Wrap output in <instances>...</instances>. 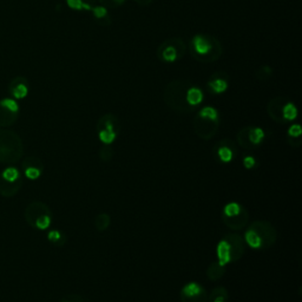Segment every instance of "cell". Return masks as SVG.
I'll use <instances>...</instances> for the list:
<instances>
[{"label": "cell", "mask_w": 302, "mask_h": 302, "mask_svg": "<svg viewBox=\"0 0 302 302\" xmlns=\"http://www.w3.org/2000/svg\"><path fill=\"white\" fill-rule=\"evenodd\" d=\"M221 43L215 37L209 35L194 36L190 42V53L200 63H213L222 56Z\"/></svg>", "instance_id": "6da1fadb"}, {"label": "cell", "mask_w": 302, "mask_h": 302, "mask_svg": "<svg viewBox=\"0 0 302 302\" xmlns=\"http://www.w3.org/2000/svg\"><path fill=\"white\" fill-rule=\"evenodd\" d=\"M21 138L14 131L0 129V163L13 164L23 156Z\"/></svg>", "instance_id": "7a4b0ae2"}, {"label": "cell", "mask_w": 302, "mask_h": 302, "mask_svg": "<svg viewBox=\"0 0 302 302\" xmlns=\"http://www.w3.org/2000/svg\"><path fill=\"white\" fill-rule=\"evenodd\" d=\"M190 85L191 84L185 79H177L168 84L164 91V98L168 105L173 109H185V105H188L185 96H187V90Z\"/></svg>", "instance_id": "3957f363"}, {"label": "cell", "mask_w": 302, "mask_h": 302, "mask_svg": "<svg viewBox=\"0 0 302 302\" xmlns=\"http://www.w3.org/2000/svg\"><path fill=\"white\" fill-rule=\"evenodd\" d=\"M185 52H187V45L181 38H170L160 45L157 56L162 62L173 63L184 57Z\"/></svg>", "instance_id": "277c9868"}, {"label": "cell", "mask_w": 302, "mask_h": 302, "mask_svg": "<svg viewBox=\"0 0 302 302\" xmlns=\"http://www.w3.org/2000/svg\"><path fill=\"white\" fill-rule=\"evenodd\" d=\"M100 123H103V128L99 129V139L104 144H111L116 139L117 136V130H116V118L114 116L108 115L102 118Z\"/></svg>", "instance_id": "5b68a950"}, {"label": "cell", "mask_w": 302, "mask_h": 302, "mask_svg": "<svg viewBox=\"0 0 302 302\" xmlns=\"http://www.w3.org/2000/svg\"><path fill=\"white\" fill-rule=\"evenodd\" d=\"M208 89L214 94L224 93L228 90V75L224 72H216L208 81Z\"/></svg>", "instance_id": "8992f818"}, {"label": "cell", "mask_w": 302, "mask_h": 302, "mask_svg": "<svg viewBox=\"0 0 302 302\" xmlns=\"http://www.w3.org/2000/svg\"><path fill=\"white\" fill-rule=\"evenodd\" d=\"M23 169L25 177L32 179V181L38 179L42 176V163L35 157L25 158L23 162Z\"/></svg>", "instance_id": "52a82bcc"}, {"label": "cell", "mask_w": 302, "mask_h": 302, "mask_svg": "<svg viewBox=\"0 0 302 302\" xmlns=\"http://www.w3.org/2000/svg\"><path fill=\"white\" fill-rule=\"evenodd\" d=\"M10 93L14 99L25 98L29 93V83L24 77H17L10 84Z\"/></svg>", "instance_id": "ba28073f"}, {"label": "cell", "mask_w": 302, "mask_h": 302, "mask_svg": "<svg viewBox=\"0 0 302 302\" xmlns=\"http://www.w3.org/2000/svg\"><path fill=\"white\" fill-rule=\"evenodd\" d=\"M23 187V179L17 182H8L0 177V195L4 197H12L18 194Z\"/></svg>", "instance_id": "9c48e42d"}, {"label": "cell", "mask_w": 302, "mask_h": 302, "mask_svg": "<svg viewBox=\"0 0 302 302\" xmlns=\"http://www.w3.org/2000/svg\"><path fill=\"white\" fill-rule=\"evenodd\" d=\"M47 213H48V209L44 206V204L39 203V202H33L30 204V206L27 207L25 210V218L30 224L33 225L36 218L38 217V216L43 215V214H47Z\"/></svg>", "instance_id": "30bf717a"}, {"label": "cell", "mask_w": 302, "mask_h": 302, "mask_svg": "<svg viewBox=\"0 0 302 302\" xmlns=\"http://www.w3.org/2000/svg\"><path fill=\"white\" fill-rule=\"evenodd\" d=\"M203 98H204L203 91L201 90L200 87L195 86V85L191 84L190 86H189V89L187 90V96H185L187 104L189 106H191V108H194V106L200 105L201 103L203 102Z\"/></svg>", "instance_id": "8fae6325"}, {"label": "cell", "mask_w": 302, "mask_h": 302, "mask_svg": "<svg viewBox=\"0 0 302 302\" xmlns=\"http://www.w3.org/2000/svg\"><path fill=\"white\" fill-rule=\"evenodd\" d=\"M217 258L219 266H225L231 261V247L229 242L222 240L217 245Z\"/></svg>", "instance_id": "7c38bea8"}, {"label": "cell", "mask_w": 302, "mask_h": 302, "mask_svg": "<svg viewBox=\"0 0 302 302\" xmlns=\"http://www.w3.org/2000/svg\"><path fill=\"white\" fill-rule=\"evenodd\" d=\"M18 118V112H14L6 108L4 104L0 103V127L1 128H7L11 127Z\"/></svg>", "instance_id": "4fadbf2b"}, {"label": "cell", "mask_w": 302, "mask_h": 302, "mask_svg": "<svg viewBox=\"0 0 302 302\" xmlns=\"http://www.w3.org/2000/svg\"><path fill=\"white\" fill-rule=\"evenodd\" d=\"M91 11H92L94 19L98 21L100 25L108 26V25H106L105 20H108L109 23H111V18H110L109 12H108V8H106L105 6H103V5H100V6H93L92 10H91Z\"/></svg>", "instance_id": "5bb4252c"}, {"label": "cell", "mask_w": 302, "mask_h": 302, "mask_svg": "<svg viewBox=\"0 0 302 302\" xmlns=\"http://www.w3.org/2000/svg\"><path fill=\"white\" fill-rule=\"evenodd\" d=\"M281 116L285 121H294L298 117V109L294 103H285L281 110Z\"/></svg>", "instance_id": "9a60e30c"}, {"label": "cell", "mask_w": 302, "mask_h": 302, "mask_svg": "<svg viewBox=\"0 0 302 302\" xmlns=\"http://www.w3.org/2000/svg\"><path fill=\"white\" fill-rule=\"evenodd\" d=\"M0 177L8 182H17L21 179V175L16 167H7L0 173Z\"/></svg>", "instance_id": "2e32d148"}, {"label": "cell", "mask_w": 302, "mask_h": 302, "mask_svg": "<svg viewBox=\"0 0 302 302\" xmlns=\"http://www.w3.org/2000/svg\"><path fill=\"white\" fill-rule=\"evenodd\" d=\"M203 293V288L196 282H190L188 285H185L182 288V294L185 295L187 298H194L198 297Z\"/></svg>", "instance_id": "e0dca14e"}, {"label": "cell", "mask_w": 302, "mask_h": 302, "mask_svg": "<svg viewBox=\"0 0 302 302\" xmlns=\"http://www.w3.org/2000/svg\"><path fill=\"white\" fill-rule=\"evenodd\" d=\"M197 117L216 122V123H217V122H218V112H217V110H216L215 108H213V106H204V108L200 110Z\"/></svg>", "instance_id": "ac0fdd59"}, {"label": "cell", "mask_w": 302, "mask_h": 302, "mask_svg": "<svg viewBox=\"0 0 302 302\" xmlns=\"http://www.w3.org/2000/svg\"><path fill=\"white\" fill-rule=\"evenodd\" d=\"M246 242L248 243V246L250 247V248H254V249L260 248V247L262 246L261 236L254 230L247 231V233H246Z\"/></svg>", "instance_id": "d6986e66"}, {"label": "cell", "mask_w": 302, "mask_h": 302, "mask_svg": "<svg viewBox=\"0 0 302 302\" xmlns=\"http://www.w3.org/2000/svg\"><path fill=\"white\" fill-rule=\"evenodd\" d=\"M248 138L250 143H253L254 145H259L263 141L264 131L261 128H252V129H249Z\"/></svg>", "instance_id": "ffe728a7"}, {"label": "cell", "mask_w": 302, "mask_h": 302, "mask_svg": "<svg viewBox=\"0 0 302 302\" xmlns=\"http://www.w3.org/2000/svg\"><path fill=\"white\" fill-rule=\"evenodd\" d=\"M50 225H51V216L48 213L38 216V217L36 218L35 223H33V227H36L37 229L39 230H46Z\"/></svg>", "instance_id": "44dd1931"}, {"label": "cell", "mask_w": 302, "mask_h": 302, "mask_svg": "<svg viewBox=\"0 0 302 302\" xmlns=\"http://www.w3.org/2000/svg\"><path fill=\"white\" fill-rule=\"evenodd\" d=\"M66 2H68V6L70 8H72V10H76V11H82V10L91 11L92 10V6L86 4V2H84L83 0H66Z\"/></svg>", "instance_id": "7402d4cb"}, {"label": "cell", "mask_w": 302, "mask_h": 302, "mask_svg": "<svg viewBox=\"0 0 302 302\" xmlns=\"http://www.w3.org/2000/svg\"><path fill=\"white\" fill-rule=\"evenodd\" d=\"M224 215L227 216V217H234V216L240 215L241 213V206L239 203H229L227 204V206L224 207Z\"/></svg>", "instance_id": "603a6c76"}, {"label": "cell", "mask_w": 302, "mask_h": 302, "mask_svg": "<svg viewBox=\"0 0 302 302\" xmlns=\"http://www.w3.org/2000/svg\"><path fill=\"white\" fill-rule=\"evenodd\" d=\"M273 76V69L269 65H262L260 69L256 71V78L260 81H267Z\"/></svg>", "instance_id": "cb8c5ba5"}, {"label": "cell", "mask_w": 302, "mask_h": 302, "mask_svg": "<svg viewBox=\"0 0 302 302\" xmlns=\"http://www.w3.org/2000/svg\"><path fill=\"white\" fill-rule=\"evenodd\" d=\"M218 157L224 163H229L233 160V151L228 146H222V148L218 149Z\"/></svg>", "instance_id": "d4e9b609"}, {"label": "cell", "mask_w": 302, "mask_h": 302, "mask_svg": "<svg viewBox=\"0 0 302 302\" xmlns=\"http://www.w3.org/2000/svg\"><path fill=\"white\" fill-rule=\"evenodd\" d=\"M100 4L103 6H105L106 8L108 7H118V6L123 5L125 0H99Z\"/></svg>", "instance_id": "484cf974"}, {"label": "cell", "mask_w": 302, "mask_h": 302, "mask_svg": "<svg viewBox=\"0 0 302 302\" xmlns=\"http://www.w3.org/2000/svg\"><path fill=\"white\" fill-rule=\"evenodd\" d=\"M301 133H302V129L300 124H293L289 127L288 135L291 137H300Z\"/></svg>", "instance_id": "4316f807"}, {"label": "cell", "mask_w": 302, "mask_h": 302, "mask_svg": "<svg viewBox=\"0 0 302 302\" xmlns=\"http://www.w3.org/2000/svg\"><path fill=\"white\" fill-rule=\"evenodd\" d=\"M47 239L48 241H51V242L56 243L58 242V241H60V239H62V234H60V231H58V230H51V231H48Z\"/></svg>", "instance_id": "83f0119b"}, {"label": "cell", "mask_w": 302, "mask_h": 302, "mask_svg": "<svg viewBox=\"0 0 302 302\" xmlns=\"http://www.w3.org/2000/svg\"><path fill=\"white\" fill-rule=\"evenodd\" d=\"M255 164L256 161L253 156H247L243 158V166H245V168H247V169H252V168L255 167Z\"/></svg>", "instance_id": "f1b7e54d"}, {"label": "cell", "mask_w": 302, "mask_h": 302, "mask_svg": "<svg viewBox=\"0 0 302 302\" xmlns=\"http://www.w3.org/2000/svg\"><path fill=\"white\" fill-rule=\"evenodd\" d=\"M136 2H138L141 6H148L149 4H151L152 0H135Z\"/></svg>", "instance_id": "f546056e"}, {"label": "cell", "mask_w": 302, "mask_h": 302, "mask_svg": "<svg viewBox=\"0 0 302 302\" xmlns=\"http://www.w3.org/2000/svg\"><path fill=\"white\" fill-rule=\"evenodd\" d=\"M214 302H224V297L215 298V300H214Z\"/></svg>", "instance_id": "4dcf8cb0"}, {"label": "cell", "mask_w": 302, "mask_h": 302, "mask_svg": "<svg viewBox=\"0 0 302 302\" xmlns=\"http://www.w3.org/2000/svg\"><path fill=\"white\" fill-rule=\"evenodd\" d=\"M84 2H86V4H89V5H91V4H93L94 1H96V0H83Z\"/></svg>", "instance_id": "1f68e13d"}, {"label": "cell", "mask_w": 302, "mask_h": 302, "mask_svg": "<svg viewBox=\"0 0 302 302\" xmlns=\"http://www.w3.org/2000/svg\"><path fill=\"white\" fill-rule=\"evenodd\" d=\"M65 302H66V301H65Z\"/></svg>", "instance_id": "d6a6232c"}]
</instances>
